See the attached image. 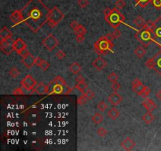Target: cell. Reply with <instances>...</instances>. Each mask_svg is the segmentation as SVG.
Instances as JSON below:
<instances>
[{
    "mask_svg": "<svg viewBox=\"0 0 161 151\" xmlns=\"http://www.w3.org/2000/svg\"><path fill=\"white\" fill-rule=\"evenodd\" d=\"M108 102L110 104H112V106H118V105H120V104L122 102L123 97H122L120 94H118L116 91H114L113 93H112V94L108 96Z\"/></svg>",
    "mask_w": 161,
    "mask_h": 151,
    "instance_id": "4fadbf2b",
    "label": "cell"
},
{
    "mask_svg": "<svg viewBox=\"0 0 161 151\" xmlns=\"http://www.w3.org/2000/svg\"><path fill=\"white\" fill-rule=\"evenodd\" d=\"M29 53H30V52H29V50H26L25 49V50H24L23 51H21V52L19 53V55H21V56L22 57H25L27 56V55L29 54Z\"/></svg>",
    "mask_w": 161,
    "mask_h": 151,
    "instance_id": "f907efd6",
    "label": "cell"
},
{
    "mask_svg": "<svg viewBox=\"0 0 161 151\" xmlns=\"http://www.w3.org/2000/svg\"><path fill=\"white\" fill-rule=\"evenodd\" d=\"M36 84H36V81L35 80V79L33 78L31 75H27L21 81V87L28 91H32Z\"/></svg>",
    "mask_w": 161,
    "mask_h": 151,
    "instance_id": "30bf717a",
    "label": "cell"
},
{
    "mask_svg": "<svg viewBox=\"0 0 161 151\" xmlns=\"http://www.w3.org/2000/svg\"><path fill=\"white\" fill-rule=\"evenodd\" d=\"M12 32L10 31V29L7 27H3L0 31V39L1 40H5V39H9L12 38Z\"/></svg>",
    "mask_w": 161,
    "mask_h": 151,
    "instance_id": "44dd1931",
    "label": "cell"
},
{
    "mask_svg": "<svg viewBox=\"0 0 161 151\" xmlns=\"http://www.w3.org/2000/svg\"><path fill=\"white\" fill-rule=\"evenodd\" d=\"M118 79H119V76H117L116 73H115V72H111L110 74L108 76V80L110 82H112V83L116 82Z\"/></svg>",
    "mask_w": 161,
    "mask_h": 151,
    "instance_id": "74e56055",
    "label": "cell"
},
{
    "mask_svg": "<svg viewBox=\"0 0 161 151\" xmlns=\"http://www.w3.org/2000/svg\"><path fill=\"white\" fill-rule=\"evenodd\" d=\"M134 24L138 27V28H142L144 25H145V22L144 18L141 17V16H138L134 20Z\"/></svg>",
    "mask_w": 161,
    "mask_h": 151,
    "instance_id": "4316f807",
    "label": "cell"
},
{
    "mask_svg": "<svg viewBox=\"0 0 161 151\" xmlns=\"http://www.w3.org/2000/svg\"><path fill=\"white\" fill-rule=\"evenodd\" d=\"M79 23L76 21H73L71 22V24H70V26H71V28H73V30H75L78 26H79Z\"/></svg>",
    "mask_w": 161,
    "mask_h": 151,
    "instance_id": "7dc6e473",
    "label": "cell"
},
{
    "mask_svg": "<svg viewBox=\"0 0 161 151\" xmlns=\"http://www.w3.org/2000/svg\"><path fill=\"white\" fill-rule=\"evenodd\" d=\"M156 97L157 99L159 100H161V91H159L156 92Z\"/></svg>",
    "mask_w": 161,
    "mask_h": 151,
    "instance_id": "816d5d0a",
    "label": "cell"
},
{
    "mask_svg": "<svg viewBox=\"0 0 161 151\" xmlns=\"http://www.w3.org/2000/svg\"><path fill=\"white\" fill-rule=\"evenodd\" d=\"M145 65L149 69L155 70L159 75L161 76V50L152 57L149 58L145 62Z\"/></svg>",
    "mask_w": 161,
    "mask_h": 151,
    "instance_id": "52a82bcc",
    "label": "cell"
},
{
    "mask_svg": "<svg viewBox=\"0 0 161 151\" xmlns=\"http://www.w3.org/2000/svg\"><path fill=\"white\" fill-rule=\"evenodd\" d=\"M69 70L73 72V74H79V72H81L82 68H81V66H80L79 63L74 62L70 65Z\"/></svg>",
    "mask_w": 161,
    "mask_h": 151,
    "instance_id": "603a6c76",
    "label": "cell"
},
{
    "mask_svg": "<svg viewBox=\"0 0 161 151\" xmlns=\"http://www.w3.org/2000/svg\"><path fill=\"white\" fill-rule=\"evenodd\" d=\"M142 119L145 124H149L153 122V120H154V116L152 114V112H148V113H145V114L142 116Z\"/></svg>",
    "mask_w": 161,
    "mask_h": 151,
    "instance_id": "7402d4cb",
    "label": "cell"
},
{
    "mask_svg": "<svg viewBox=\"0 0 161 151\" xmlns=\"http://www.w3.org/2000/svg\"><path fill=\"white\" fill-rule=\"evenodd\" d=\"M108 116L110 117L111 119L113 120H116L119 116H120V111L117 110L116 108H112L108 112Z\"/></svg>",
    "mask_w": 161,
    "mask_h": 151,
    "instance_id": "cb8c5ba5",
    "label": "cell"
},
{
    "mask_svg": "<svg viewBox=\"0 0 161 151\" xmlns=\"http://www.w3.org/2000/svg\"><path fill=\"white\" fill-rule=\"evenodd\" d=\"M115 5H116V7L117 9H122L126 6V3H125L124 0H117L116 3H115Z\"/></svg>",
    "mask_w": 161,
    "mask_h": 151,
    "instance_id": "f35d334b",
    "label": "cell"
},
{
    "mask_svg": "<svg viewBox=\"0 0 161 151\" xmlns=\"http://www.w3.org/2000/svg\"><path fill=\"white\" fill-rule=\"evenodd\" d=\"M92 65H93V66H94L97 70L101 71V70H103V69L107 66V62H106L102 57H99L96 58V59L93 61Z\"/></svg>",
    "mask_w": 161,
    "mask_h": 151,
    "instance_id": "ac0fdd59",
    "label": "cell"
},
{
    "mask_svg": "<svg viewBox=\"0 0 161 151\" xmlns=\"http://www.w3.org/2000/svg\"><path fill=\"white\" fill-rule=\"evenodd\" d=\"M73 91L66 84V81L61 76H57L47 84V94H63L68 95Z\"/></svg>",
    "mask_w": 161,
    "mask_h": 151,
    "instance_id": "7a4b0ae2",
    "label": "cell"
},
{
    "mask_svg": "<svg viewBox=\"0 0 161 151\" xmlns=\"http://www.w3.org/2000/svg\"><path fill=\"white\" fill-rule=\"evenodd\" d=\"M136 3V5H138L142 8H145L148 6V3H152V0H134Z\"/></svg>",
    "mask_w": 161,
    "mask_h": 151,
    "instance_id": "4dcf8cb0",
    "label": "cell"
},
{
    "mask_svg": "<svg viewBox=\"0 0 161 151\" xmlns=\"http://www.w3.org/2000/svg\"><path fill=\"white\" fill-rule=\"evenodd\" d=\"M82 94H83L88 100H91L92 98H94V97L95 96L94 93L90 89H86L85 92Z\"/></svg>",
    "mask_w": 161,
    "mask_h": 151,
    "instance_id": "d6a6232c",
    "label": "cell"
},
{
    "mask_svg": "<svg viewBox=\"0 0 161 151\" xmlns=\"http://www.w3.org/2000/svg\"><path fill=\"white\" fill-rule=\"evenodd\" d=\"M76 39L79 43H81L85 40V35H76Z\"/></svg>",
    "mask_w": 161,
    "mask_h": 151,
    "instance_id": "bcb514c9",
    "label": "cell"
},
{
    "mask_svg": "<svg viewBox=\"0 0 161 151\" xmlns=\"http://www.w3.org/2000/svg\"><path fill=\"white\" fill-rule=\"evenodd\" d=\"M111 88L114 91H118L119 90H120V88H121V85L119 84V83H117L116 82H113L112 84V86H111Z\"/></svg>",
    "mask_w": 161,
    "mask_h": 151,
    "instance_id": "ee69618b",
    "label": "cell"
},
{
    "mask_svg": "<svg viewBox=\"0 0 161 151\" xmlns=\"http://www.w3.org/2000/svg\"><path fill=\"white\" fill-rule=\"evenodd\" d=\"M120 146H121V147L123 148V150L130 151L132 150L136 146V144L135 142L132 140V138H130V137H126V138H124L123 141L121 142Z\"/></svg>",
    "mask_w": 161,
    "mask_h": 151,
    "instance_id": "5bb4252c",
    "label": "cell"
},
{
    "mask_svg": "<svg viewBox=\"0 0 161 151\" xmlns=\"http://www.w3.org/2000/svg\"><path fill=\"white\" fill-rule=\"evenodd\" d=\"M142 106L148 110V112H152V111H154L157 108L156 104L152 100L148 98H145V100L142 102Z\"/></svg>",
    "mask_w": 161,
    "mask_h": 151,
    "instance_id": "ffe728a7",
    "label": "cell"
},
{
    "mask_svg": "<svg viewBox=\"0 0 161 151\" xmlns=\"http://www.w3.org/2000/svg\"><path fill=\"white\" fill-rule=\"evenodd\" d=\"M84 81H85V79H84V77H83L82 75L78 76L76 79V82L77 83V84L81 83V82H84Z\"/></svg>",
    "mask_w": 161,
    "mask_h": 151,
    "instance_id": "c3c4849f",
    "label": "cell"
},
{
    "mask_svg": "<svg viewBox=\"0 0 161 151\" xmlns=\"http://www.w3.org/2000/svg\"><path fill=\"white\" fill-rule=\"evenodd\" d=\"M27 44L25 43V42L21 38H17L16 40L13 41V47L14 51H16L17 53L19 54L21 51L24 50H25L27 48Z\"/></svg>",
    "mask_w": 161,
    "mask_h": 151,
    "instance_id": "7c38bea8",
    "label": "cell"
},
{
    "mask_svg": "<svg viewBox=\"0 0 161 151\" xmlns=\"http://www.w3.org/2000/svg\"><path fill=\"white\" fill-rule=\"evenodd\" d=\"M154 35L155 43L157 44L158 47H161V17H158L154 21V28L152 29Z\"/></svg>",
    "mask_w": 161,
    "mask_h": 151,
    "instance_id": "9c48e42d",
    "label": "cell"
},
{
    "mask_svg": "<svg viewBox=\"0 0 161 151\" xmlns=\"http://www.w3.org/2000/svg\"><path fill=\"white\" fill-rule=\"evenodd\" d=\"M76 88L78 89V91L79 92H81L82 94H83L86 91V90L87 89V85L84 82H81V83H79V84H76Z\"/></svg>",
    "mask_w": 161,
    "mask_h": 151,
    "instance_id": "f546056e",
    "label": "cell"
},
{
    "mask_svg": "<svg viewBox=\"0 0 161 151\" xmlns=\"http://www.w3.org/2000/svg\"><path fill=\"white\" fill-rule=\"evenodd\" d=\"M87 98L83 95V94H82V95H80L79 98H78V99H77V103H78V105H79V106H83V105H85L86 102H87Z\"/></svg>",
    "mask_w": 161,
    "mask_h": 151,
    "instance_id": "8d00e7d4",
    "label": "cell"
},
{
    "mask_svg": "<svg viewBox=\"0 0 161 151\" xmlns=\"http://www.w3.org/2000/svg\"><path fill=\"white\" fill-rule=\"evenodd\" d=\"M134 53L136 54V56L138 57V58H142V57L145 55L146 53V51H145V48L142 46H139L136 48L134 50Z\"/></svg>",
    "mask_w": 161,
    "mask_h": 151,
    "instance_id": "484cf974",
    "label": "cell"
},
{
    "mask_svg": "<svg viewBox=\"0 0 161 151\" xmlns=\"http://www.w3.org/2000/svg\"><path fill=\"white\" fill-rule=\"evenodd\" d=\"M65 17V14L57 8V6H54L53 9H51V13L48 17L47 24L50 28H54L60 23Z\"/></svg>",
    "mask_w": 161,
    "mask_h": 151,
    "instance_id": "8992f818",
    "label": "cell"
},
{
    "mask_svg": "<svg viewBox=\"0 0 161 151\" xmlns=\"http://www.w3.org/2000/svg\"><path fill=\"white\" fill-rule=\"evenodd\" d=\"M106 35L111 40H114V39H118L121 35V31L120 30H118V29H115V31L111 32V33H108Z\"/></svg>",
    "mask_w": 161,
    "mask_h": 151,
    "instance_id": "83f0119b",
    "label": "cell"
},
{
    "mask_svg": "<svg viewBox=\"0 0 161 151\" xmlns=\"http://www.w3.org/2000/svg\"><path fill=\"white\" fill-rule=\"evenodd\" d=\"M20 74H21V73H20V71L16 67H13V68L10 70V75L12 78H17L20 76Z\"/></svg>",
    "mask_w": 161,
    "mask_h": 151,
    "instance_id": "1f68e13d",
    "label": "cell"
},
{
    "mask_svg": "<svg viewBox=\"0 0 161 151\" xmlns=\"http://www.w3.org/2000/svg\"><path fill=\"white\" fill-rule=\"evenodd\" d=\"M145 86L142 84L138 78H136L132 82V90L135 92L136 94H141L142 91H143V90L145 89Z\"/></svg>",
    "mask_w": 161,
    "mask_h": 151,
    "instance_id": "e0dca14e",
    "label": "cell"
},
{
    "mask_svg": "<svg viewBox=\"0 0 161 151\" xmlns=\"http://www.w3.org/2000/svg\"><path fill=\"white\" fill-rule=\"evenodd\" d=\"M23 89H24V88H23L22 87H21V88H17L16 89H14V91H13V94H14V95H23V94H25Z\"/></svg>",
    "mask_w": 161,
    "mask_h": 151,
    "instance_id": "b9f144b4",
    "label": "cell"
},
{
    "mask_svg": "<svg viewBox=\"0 0 161 151\" xmlns=\"http://www.w3.org/2000/svg\"><path fill=\"white\" fill-rule=\"evenodd\" d=\"M97 108H98V110H99L100 112H104L108 108V105L104 102V101H101V102H100L98 103Z\"/></svg>",
    "mask_w": 161,
    "mask_h": 151,
    "instance_id": "d590c367",
    "label": "cell"
},
{
    "mask_svg": "<svg viewBox=\"0 0 161 151\" xmlns=\"http://www.w3.org/2000/svg\"><path fill=\"white\" fill-rule=\"evenodd\" d=\"M42 61H43V59H42L41 57H37L35 58V65L39 67L40 65H41Z\"/></svg>",
    "mask_w": 161,
    "mask_h": 151,
    "instance_id": "681fc988",
    "label": "cell"
},
{
    "mask_svg": "<svg viewBox=\"0 0 161 151\" xmlns=\"http://www.w3.org/2000/svg\"><path fill=\"white\" fill-rule=\"evenodd\" d=\"M150 92H151V89L148 88V87H147V86H145V89L143 90V91L139 95L142 98H147L148 97L149 94H150Z\"/></svg>",
    "mask_w": 161,
    "mask_h": 151,
    "instance_id": "e575fe53",
    "label": "cell"
},
{
    "mask_svg": "<svg viewBox=\"0 0 161 151\" xmlns=\"http://www.w3.org/2000/svg\"><path fill=\"white\" fill-rule=\"evenodd\" d=\"M74 33L76 35H85L86 33V29L83 25H79V26L74 30Z\"/></svg>",
    "mask_w": 161,
    "mask_h": 151,
    "instance_id": "f1b7e54d",
    "label": "cell"
},
{
    "mask_svg": "<svg viewBox=\"0 0 161 151\" xmlns=\"http://www.w3.org/2000/svg\"><path fill=\"white\" fill-rule=\"evenodd\" d=\"M103 120H104V117L101 113H94V116H92V121L95 124H99L103 122Z\"/></svg>",
    "mask_w": 161,
    "mask_h": 151,
    "instance_id": "d4e9b609",
    "label": "cell"
},
{
    "mask_svg": "<svg viewBox=\"0 0 161 151\" xmlns=\"http://www.w3.org/2000/svg\"><path fill=\"white\" fill-rule=\"evenodd\" d=\"M10 19L11 22L14 24V25H18L20 23L23 22V17L22 14H21V9H17V10H15L13 11L10 17Z\"/></svg>",
    "mask_w": 161,
    "mask_h": 151,
    "instance_id": "2e32d148",
    "label": "cell"
},
{
    "mask_svg": "<svg viewBox=\"0 0 161 151\" xmlns=\"http://www.w3.org/2000/svg\"><path fill=\"white\" fill-rule=\"evenodd\" d=\"M108 130H106V129L104 128H103V127H101V128H99L98 129V131H97V134H98L100 137H101V138H104V137H105L106 135H107L108 134Z\"/></svg>",
    "mask_w": 161,
    "mask_h": 151,
    "instance_id": "836d02e7",
    "label": "cell"
},
{
    "mask_svg": "<svg viewBox=\"0 0 161 151\" xmlns=\"http://www.w3.org/2000/svg\"><path fill=\"white\" fill-rule=\"evenodd\" d=\"M49 67H50V63L48 62V61H45V60H43V61H42L39 68H40L42 70H43V71H47V70L49 69Z\"/></svg>",
    "mask_w": 161,
    "mask_h": 151,
    "instance_id": "ab89813d",
    "label": "cell"
},
{
    "mask_svg": "<svg viewBox=\"0 0 161 151\" xmlns=\"http://www.w3.org/2000/svg\"><path fill=\"white\" fill-rule=\"evenodd\" d=\"M78 5L81 8H86L89 5L88 0H78Z\"/></svg>",
    "mask_w": 161,
    "mask_h": 151,
    "instance_id": "7bdbcfd3",
    "label": "cell"
},
{
    "mask_svg": "<svg viewBox=\"0 0 161 151\" xmlns=\"http://www.w3.org/2000/svg\"><path fill=\"white\" fill-rule=\"evenodd\" d=\"M56 57H57V58L59 60H62L64 59L65 57H66V53L65 51L63 50H58L57 53H56Z\"/></svg>",
    "mask_w": 161,
    "mask_h": 151,
    "instance_id": "60d3db41",
    "label": "cell"
},
{
    "mask_svg": "<svg viewBox=\"0 0 161 151\" xmlns=\"http://www.w3.org/2000/svg\"><path fill=\"white\" fill-rule=\"evenodd\" d=\"M32 91L35 92L36 94L39 95H43V94H47V85H46L43 82H41L39 84H37L35 85V87Z\"/></svg>",
    "mask_w": 161,
    "mask_h": 151,
    "instance_id": "d6986e66",
    "label": "cell"
},
{
    "mask_svg": "<svg viewBox=\"0 0 161 151\" xmlns=\"http://www.w3.org/2000/svg\"><path fill=\"white\" fill-rule=\"evenodd\" d=\"M42 43L43 45V47L47 48V50H49V51H52L58 46L59 41L54 35L50 34L43 40Z\"/></svg>",
    "mask_w": 161,
    "mask_h": 151,
    "instance_id": "ba28073f",
    "label": "cell"
},
{
    "mask_svg": "<svg viewBox=\"0 0 161 151\" xmlns=\"http://www.w3.org/2000/svg\"><path fill=\"white\" fill-rule=\"evenodd\" d=\"M21 12L23 23L34 33H37L47 23L51 9L41 0H29Z\"/></svg>",
    "mask_w": 161,
    "mask_h": 151,
    "instance_id": "6da1fadb",
    "label": "cell"
},
{
    "mask_svg": "<svg viewBox=\"0 0 161 151\" xmlns=\"http://www.w3.org/2000/svg\"><path fill=\"white\" fill-rule=\"evenodd\" d=\"M113 47V42L107 35L101 36L94 43V50L98 55H103L108 52H112Z\"/></svg>",
    "mask_w": 161,
    "mask_h": 151,
    "instance_id": "277c9868",
    "label": "cell"
},
{
    "mask_svg": "<svg viewBox=\"0 0 161 151\" xmlns=\"http://www.w3.org/2000/svg\"><path fill=\"white\" fill-rule=\"evenodd\" d=\"M135 38L140 43L145 47H148L152 42H154V35L152 31L143 28L136 33Z\"/></svg>",
    "mask_w": 161,
    "mask_h": 151,
    "instance_id": "5b68a950",
    "label": "cell"
},
{
    "mask_svg": "<svg viewBox=\"0 0 161 151\" xmlns=\"http://www.w3.org/2000/svg\"><path fill=\"white\" fill-rule=\"evenodd\" d=\"M35 58L36 57H35L32 53H30L27 56L23 57L21 61H22L23 65L27 67L28 69H32L33 66L35 65Z\"/></svg>",
    "mask_w": 161,
    "mask_h": 151,
    "instance_id": "9a60e30c",
    "label": "cell"
},
{
    "mask_svg": "<svg viewBox=\"0 0 161 151\" xmlns=\"http://www.w3.org/2000/svg\"><path fill=\"white\" fill-rule=\"evenodd\" d=\"M104 14L105 21L113 29H117L120 25L123 24L125 20L124 15L116 7H114L112 9L109 7H106L104 10Z\"/></svg>",
    "mask_w": 161,
    "mask_h": 151,
    "instance_id": "3957f363",
    "label": "cell"
},
{
    "mask_svg": "<svg viewBox=\"0 0 161 151\" xmlns=\"http://www.w3.org/2000/svg\"><path fill=\"white\" fill-rule=\"evenodd\" d=\"M152 3L156 9H160L161 8V0H152Z\"/></svg>",
    "mask_w": 161,
    "mask_h": 151,
    "instance_id": "f6af8a7d",
    "label": "cell"
},
{
    "mask_svg": "<svg viewBox=\"0 0 161 151\" xmlns=\"http://www.w3.org/2000/svg\"><path fill=\"white\" fill-rule=\"evenodd\" d=\"M13 41H12L11 39L0 41V48L5 54L10 55L13 52V50H14L13 47Z\"/></svg>",
    "mask_w": 161,
    "mask_h": 151,
    "instance_id": "8fae6325",
    "label": "cell"
}]
</instances>
